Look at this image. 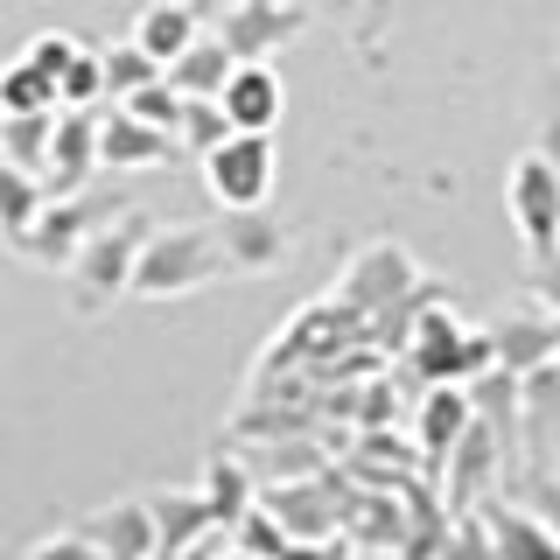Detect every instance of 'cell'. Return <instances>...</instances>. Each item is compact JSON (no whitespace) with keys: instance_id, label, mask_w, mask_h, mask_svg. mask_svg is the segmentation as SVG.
I'll return each instance as SVG.
<instances>
[{"instance_id":"6da1fadb","label":"cell","mask_w":560,"mask_h":560,"mask_svg":"<svg viewBox=\"0 0 560 560\" xmlns=\"http://www.w3.org/2000/svg\"><path fill=\"white\" fill-rule=\"evenodd\" d=\"M218 273H232L218 224H154L133 267V294L140 302H183V294H203Z\"/></svg>"},{"instance_id":"7a4b0ae2","label":"cell","mask_w":560,"mask_h":560,"mask_svg":"<svg viewBox=\"0 0 560 560\" xmlns=\"http://www.w3.org/2000/svg\"><path fill=\"white\" fill-rule=\"evenodd\" d=\"M148 232H154V224L127 210V218H113L105 232L84 238V253L70 259V273H63L70 280V308H78V315H105L119 294H133V267H140Z\"/></svg>"},{"instance_id":"3957f363","label":"cell","mask_w":560,"mask_h":560,"mask_svg":"<svg viewBox=\"0 0 560 560\" xmlns=\"http://www.w3.org/2000/svg\"><path fill=\"white\" fill-rule=\"evenodd\" d=\"M504 210H512L518 238L533 245V259L560 253V168L539 148H525L512 162V175H504Z\"/></svg>"},{"instance_id":"277c9868","label":"cell","mask_w":560,"mask_h":560,"mask_svg":"<svg viewBox=\"0 0 560 560\" xmlns=\"http://www.w3.org/2000/svg\"><path fill=\"white\" fill-rule=\"evenodd\" d=\"M273 140L267 133H232L224 148H210L203 154V189L218 197V210H253V203H267V189H273Z\"/></svg>"},{"instance_id":"5b68a950","label":"cell","mask_w":560,"mask_h":560,"mask_svg":"<svg viewBox=\"0 0 560 560\" xmlns=\"http://www.w3.org/2000/svg\"><path fill=\"white\" fill-rule=\"evenodd\" d=\"M105 224H113V218H105V203L92 197V189H84V197H49L43 218H35L22 238H14V253L35 259V267H63V273H70V259L84 253V238L105 232Z\"/></svg>"},{"instance_id":"8992f818","label":"cell","mask_w":560,"mask_h":560,"mask_svg":"<svg viewBox=\"0 0 560 560\" xmlns=\"http://www.w3.org/2000/svg\"><path fill=\"white\" fill-rule=\"evenodd\" d=\"M308 28V0H232L224 8L218 35L232 43L238 63H267L280 43H294V35Z\"/></svg>"},{"instance_id":"52a82bcc","label":"cell","mask_w":560,"mask_h":560,"mask_svg":"<svg viewBox=\"0 0 560 560\" xmlns=\"http://www.w3.org/2000/svg\"><path fill=\"white\" fill-rule=\"evenodd\" d=\"M218 245H224V267L232 273H273V267H288L294 232L267 203H253V210H224L218 218Z\"/></svg>"},{"instance_id":"ba28073f","label":"cell","mask_w":560,"mask_h":560,"mask_svg":"<svg viewBox=\"0 0 560 560\" xmlns=\"http://www.w3.org/2000/svg\"><path fill=\"white\" fill-rule=\"evenodd\" d=\"M413 280H420V273H413V253H407V245H385V238H378V245H364V253L343 267L337 294H343L358 315H385L399 294L413 288Z\"/></svg>"},{"instance_id":"9c48e42d","label":"cell","mask_w":560,"mask_h":560,"mask_svg":"<svg viewBox=\"0 0 560 560\" xmlns=\"http://www.w3.org/2000/svg\"><path fill=\"white\" fill-rule=\"evenodd\" d=\"M490 350H498V372H512V378L547 372V364H560V315L547 302L498 315L490 323Z\"/></svg>"},{"instance_id":"30bf717a","label":"cell","mask_w":560,"mask_h":560,"mask_svg":"<svg viewBox=\"0 0 560 560\" xmlns=\"http://www.w3.org/2000/svg\"><path fill=\"white\" fill-rule=\"evenodd\" d=\"M98 162V113H57V133H49V154H43V189L49 197H84Z\"/></svg>"},{"instance_id":"8fae6325","label":"cell","mask_w":560,"mask_h":560,"mask_svg":"<svg viewBox=\"0 0 560 560\" xmlns=\"http://www.w3.org/2000/svg\"><path fill=\"white\" fill-rule=\"evenodd\" d=\"M84 533L98 539V553H105V560H162V533H154L148 498L98 504V512L84 518Z\"/></svg>"},{"instance_id":"7c38bea8","label":"cell","mask_w":560,"mask_h":560,"mask_svg":"<svg viewBox=\"0 0 560 560\" xmlns=\"http://www.w3.org/2000/svg\"><path fill=\"white\" fill-rule=\"evenodd\" d=\"M218 105H224V119H232L238 133H273V127H280V113H288L280 70H273V63H238Z\"/></svg>"},{"instance_id":"4fadbf2b","label":"cell","mask_w":560,"mask_h":560,"mask_svg":"<svg viewBox=\"0 0 560 560\" xmlns=\"http://www.w3.org/2000/svg\"><path fill=\"white\" fill-rule=\"evenodd\" d=\"M175 148H183V140L148 127V119H133L127 105H119V113H98V162L105 168H162Z\"/></svg>"},{"instance_id":"5bb4252c","label":"cell","mask_w":560,"mask_h":560,"mask_svg":"<svg viewBox=\"0 0 560 560\" xmlns=\"http://www.w3.org/2000/svg\"><path fill=\"white\" fill-rule=\"evenodd\" d=\"M197 35H203V14L189 8V0H154V8H140V22H133V43L148 49V57L162 63V70L183 57Z\"/></svg>"},{"instance_id":"9a60e30c","label":"cell","mask_w":560,"mask_h":560,"mask_svg":"<svg viewBox=\"0 0 560 560\" xmlns=\"http://www.w3.org/2000/svg\"><path fill=\"white\" fill-rule=\"evenodd\" d=\"M232 70H238L232 43H224V35H197V43H189L183 57L168 63V84H175L183 98H224V84H232Z\"/></svg>"},{"instance_id":"2e32d148","label":"cell","mask_w":560,"mask_h":560,"mask_svg":"<svg viewBox=\"0 0 560 560\" xmlns=\"http://www.w3.org/2000/svg\"><path fill=\"white\" fill-rule=\"evenodd\" d=\"M469 428H477V399L455 393V385H434L428 407H420V448L442 463V455L463 448V434H469Z\"/></svg>"},{"instance_id":"e0dca14e","label":"cell","mask_w":560,"mask_h":560,"mask_svg":"<svg viewBox=\"0 0 560 560\" xmlns=\"http://www.w3.org/2000/svg\"><path fill=\"white\" fill-rule=\"evenodd\" d=\"M518 428L533 434L539 455L560 448V364H547V372H525L518 378Z\"/></svg>"},{"instance_id":"ac0fdd59","label":"cell","mask_w":560,"mask_h":560,"mask_svg":"<svg viewBox=\"0 0 560 560\" xmlns=\"http://www.w3.org/2000/svg\"><path fill=\"white\" fill-rule=\"evenodd\" d=\"M148 512H154V533H162V560H175L197 533L218 525L210 504H203V490H162V498H148Z\"/></svg>"},{"instance_id":"d6986e66","label":"cell","mask_w":560,"mask_h":560,"mask_svg":"<svg viewBox=\"0 0 560 560\" xmlns=\"http://www.w3.org/2000/svg\"><path fill=\"white\" fill-rule=\"evenodd\" d=\"M43 203H49V189H43V175H28V168H14V162H0V238H22L35 218H43Z\"/></svg>"},{"instance_id":"ffe728a7","label":"cell","mask_w":560,"mask_h":560,"mask_svg":"<svg viewBox=\"0 0 560 560\" xmlns=\"http://www.w3.org/2000/svg\"><path fill=\"white\" fill-rule=\"evenodd\" d=\"M49 133H57V113H8L0 119V154L14 168L43 175V154H49Z\"/></svg>"},{"instance_id":"44dd1931","label":"cell","mask_w":560,"mask_h":560,"mask_svg":"<svg viewBox=\"0 0 560 560\" xmlns=\"http://www.w3.org/2000/svg\"><path fill=\"white\" fill-rule=\"evenodd\" d=\"M8 113H63L57 78H43L28 57L8 63V70H0V119H8Z\"/></svg>"},{"instance_id":"7402d4cb","label":"cell","mask_w":560,"mask_h":560,"mask_svg":"<svg viewBox=\"0 0 560 560\" xmlns=\"http://www.w3.org/2000/svg\"><path fill=\"white\" fill-rule=\"evenodd\" d=\"M498 553L504 560H560V533H553V525L547 518H533V512H504L498 518Z\"/></svg>"},{"instance_id":"603a6c76","label":"cell","mask_w":560,"mask_h":560,"mask_svg":"<svg viewBox=\"0 0 560 560\" xmlns=\"http://www.w3.org/2000/svg\"><path fill=\"white\" fill-rule=\"evenodd\" d=\"M98 57H105V92H113V98H133L140 84L168 78V70H162V63L148 57V49L133 43V35H127V43H113V49H98Z\"/></svg>"},{"instance_id":"cb8c5ba5","label":"cell","mask_w":560,"mask_h":560,"mask_svg":"<svg viewBox=\"0 0 560 560\" xmlns=\"http://www.w3.org/2000/svg\"><path fill=\"white\" fill-rule=\"evenodd\" d=\"M203 504H210V518H218V525H238L245 518V504H253V490H245V483H253V477H245V469L238 463H210L203 469Z\"/></svg>"},{"instance_id":"d4e9b609","label":"cell","mask_w":560,"mask_h":560,"mask_svg":"<svg viewBox=\"0 0 560 560\" xmlns=\"http://www.w3.org/2000/svg\"><path fill=\"white\" fill-rule=\"evenodd\" d=\"M119 105H127V113H133V119H148V127H162V133H175V127H183V113H189V98H183V92H175V84H168V78H154V84H140V92H133V98H119Z\"/></svg>"},{"instance_id":"484cf974","label":"cell","mask_w":560,"mask_h":560,"mask_svg":"<svg viewBox=\"0 0 560 560\" xmlns=\"http://www.w3.org/2000/svg\"><path fill=\"white\" fill-rule=\"evenodd\" d=\"M232 133H238V127H232V119H224V105H218V98H189L183 127H175V140H183V148H197V154L224 148V140H232Z\"/></svg>"},{"instance_id":"4316f807","label":"cell","mask_w":560,"mask_h":560,"mask_svg":"<svg viewBox=\"0 0 560 560\" xmlns=\"http://www.w3.org/2000/svg\"><path fill=\"white\" fill-rule=\"evenodd\" d=\"M57 98H63V113H92L105 98V57L98 49H78V63H70L63 84H57Z\"/></svg>"},{"instance_id":"83f0119b","label":"cell","mask_w":560,"mask_h":560,"mask_svg":"<svg viewBox=\"0 0 560 560\" xmlns=\"http://www.w3.org/2000/svg\"><path fill=\"white\" fill-rule=\"evenodd\" d=\"M78 49H84V43H78V35H63V28H49V35H35V43H28V63H35V70H43V78H57V84H63V70H70V63H78Z\"/></svg>"},{"instance_id":"f1b7e54d","label":"cell","mask_w":560,"mask_h":560,"mask_svg":"<svg viewBox=\"0 0 560 560\" xmlns=\"http://www.w3.org/2000/svg\"><path fill=\"white\" fill-rule=\"evenodd\" d=\"M22 560H105V553H98V539L78 525V533H49V539H35Z\"/></svg>"},{"instance_id":"f546056e","label":"cell","mask_w":560,"mask_h":560,"mask_svg":"<svg viewBox=\"0 0 560 560\" xmlns=\"http://www.w3.org/2000/svg\"><path fill=\"white\" fill-rule=\"evenodd\" d=\"M533 512L560 533V477H533Z\"/></svg>"},{"instance_id":"4dcf8cb0","label":"cell","mask_w":560,"mask_h":560,"mask_svg":"<svg viewBox=\"0 0 560 560\" xmlns=\"http://www.w3.org/2000/svg\"><path fill=\"white\" fill-rule=\"evenodd\" d=\"M539 154H547V162L560 168V92L547 98V119H539Z\"/></svg>"},{"instance_id":"1f68e13d","label":"cell","mask_w":560,"mask_h":560,"mask_svg":"<svg viewBox=\"0 0 560 560\" xmlns=\"http://www.w3.org/2000/svg\"><path fill=\"white\" fill-rule=\"evenodd\" d=\"M553 463H560V448H553Z\"/></svg>"}]
</instances>
